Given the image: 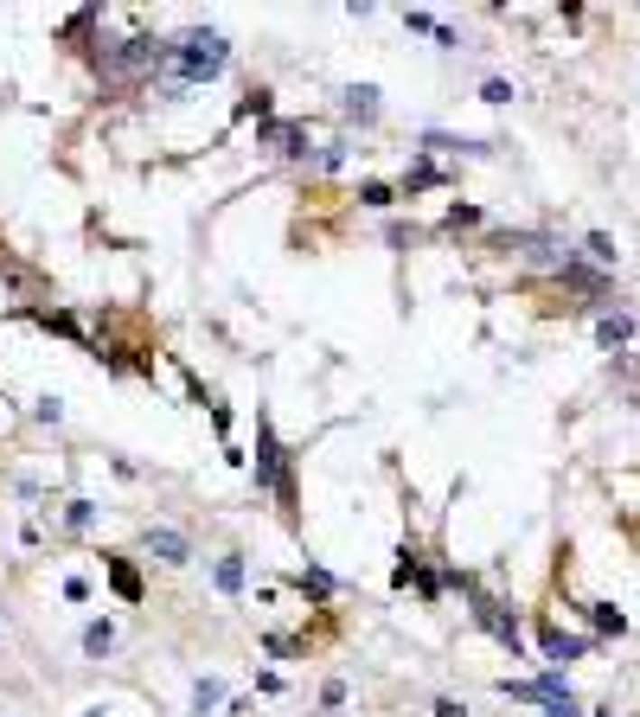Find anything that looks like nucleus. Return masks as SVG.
I'll use <instances>...</instances> for the list:
<instances>
[{
	"instance_id": "35",
	"label": "nucleus",
	"mask_w": 640,
	"mask_h": 717,
	"mask_svg": "<svg viewBox=\"0 0 640 717\" xmlns=\"http://www.w3.org/2000/svg\"><path fill=\"white\" fill-rule=\"evenodd\" d=\"M78 717H103V711H78Z\"/></svg>"
},
{
	"instance_id": "15",
	"label": "nucleus",
	"mask_w": 640,
	"mask_h": 717,
	"mask_svg": "<svg viewBox=\"0 0 640 717\" xmlns=\"http://www.w3.org/2000/svg\"><path fill=\"white\" fill-rule=\"evenodd\" d=\"M352 199H359L366 211H391V205H397L403 192H397L391 180H359V186H352Z\"/></svg>"
},
{
	"instance_id": "26",
	"label": "nucleus",
	"mask_w": 640,
	"mask_h": 717,
	"mask_svg": "<svg viewBox=\"0 0 640 717\" xmlns=\"http://www.w3.org/2000/svg\"><path fill=\"white\" fill-rule=\"evenodd\" d=\"M480 103H513V84L506 78H480Z\"/></svg>"
},
{
	"instance_id": "20",
	"label": "nucleus",
	"mask_w": 640,
	"mask_h": 717,
	"mask_svg": "<svg viewBox=\"0 0 640 717\" xmlns=\"http://www.w3.org/2000/svg\"><path fill=\"white\" fill-rule=\"evenodd\" d=\"M263 654L269 660H301L308 654V634H263Z\"/></svg>"
},
{
	"instance_id": "13",
	"label": "nucleus",
	"mask_w": 640,
	"mask_h": 717,
	"mask_svg": "<svg viewBox=\"0 0 640 717\" xmlns=\"http://www.w3.org/2000/svg\"><path fill=\"white\" fill-rule=\"evenodd\" d=\"M596 346H602V352H627V346H634V314H627V308L602 314V321H596Z\"/></svg>"
},
{
	"instance_id": "12",
	"label": "nucleus",
	"mask_w": 640,
	"mask_h": 717,
	"mask_svg": "<svg viewBox=\"0 0 640 717\" xmlns=\"http://www.w3.org/2000/svg\"><path fill=\"white\" fill-rule=\"evenodd\" d=\"M416 154H493L487 141H468V135H442V128H422Z\"/></svg>"
},
{
	"instance_id": "5",
	"label": "nucleus",
	"mask_w": 640,
	"mask_h": 717,
	"mask_svg": "<svg viewBox=\"0 0 640 717\" xmlns=\"http://www.w3.org/2000/svg\"><path fill=\"white\" fill-rule=\"evenodd\" d=\"M20 321H32V327H45V333H58V340H78V346H90L97 352V340L84 333V321L70 314V308H39V302H26V308H14Z\"/></svg>"
},
{
	"instance_id": "23",
	"label": "nucleus",
	"mask_w": 640,
	"mask_h": 717,
	"mask_svg": "<svg viewBox=\"0 0 640 717\" xmlns=\"http://www.w3.org/2000/svg\"><path fill=\"white\" fill-rule=\"evenodd\" d=\"M583 256L602 263V269H615V237H608V231H589V237H583Z\"/></svg>"
},
{
	"instance_id": "17",
	"label": "nucleus",
	"mask_w": 640,
	"mask_h": 717,
	"mask_svg": "<svg viewBox=\"0 0 640 717\" xmlns=\"http://www.w3.org/2000/svg\"><path fill=\"white\" fill-rule=\"evenodd\" d=\"M84 654H90V660H109V654H116V621H109V615L84 628Z\"/></svg>"
},
{
	"instance_id": "1",
	"label": "nucleus",
	"mask_w": 640,
	"mask_h": 717,
	"mask_svg": "<svg viewBox=\"0 0 640 717\" xmlns=\"http://www.w3.org/2000/svg\"><path fill=\"white\" fill-rule=\"evenodd\" d=\"M295 468H301V455L275 436L269 410H256V461H250V487L269 493L289 526H301V474H295Z\"/></svg>"
},
{
	"instance_id": "32",
	"label": "nucleus",
	"mask_w": 640,
	"mask_h": 717,
	"mask_svg": "<svg viewBox=\"0 0 640 717\" xmlns=\"http://www.w3.org/2000/svg\"><path fill=\"white\" fill-rule=\"evenodd\" d=\"M430 39H436V51H461V33H455V26H436Z\"/></svg>"
},
{
	"instance_id": "10",
	"label": "nucleus",
	"mask_w": 640,
	"mask_h": 717,
	"mask_svg": "<svg viewBox=\"0 0 640 717\" xmlns=\"http://www.w3.org/2000/svg\"><path fill=\"white\" fill-rule=\"evenodd\" d=\"M289 583H295V596H301V602H314V609H327V602H333V596L346 590V583L333 577V570H320V563H301Z\"/></svg>"
},
{
	"instance_id": "24",
	"label": "nucleus",
	"mask_w": 640,
	"mask_h": 717,
	"mask_svg": "<svg viewBox=\"0 0 640 717\" xmlns=\"http://www.w3.org/2000/svg\"><path fill=\"white\" fill-rule=\"evenodd\" d=\"M346 154H352L346 141H327V148L314 154V167H308V173H339V167H346Z\"/></svg>"
},
{
	"instance_id": "34",
	"label": "nucleus",
	"mask_w": 640,
	"mask_h": 717,
	"mask_svg": "<svg viewBox=\"0 0 640 717\" xmlns=\"http://www.w3.org/2000/svg\"><path fill=\"white\" fill-rule=\"evenodd\" d=\"M589 717H615V704H602V711H589Z\"/></svg>"
},
{
	"instance_id": "27",
	"label": "nucleus",
	"mask_w": 640,
	"mask_h": 717,
	"mask_svg": "<svg viewBox=\"0 0 640 717\" xmlns=\"http://www.w3.org/2000/svg\"><path fill=\"white\" fill-rule=\"evenodd\" d=\"M32 416H39V423H51V429H58V423H64V397H39V404H32Z\"/></svg>"
},
{
	"instance_id": "14",
	"label": "nucleus",
	"mask_w": 640,
	"mask_h": 717,
	"mask_svg": "<svg viewBox=\"0 0 640 717\" xmlns=\"http://www.w3.org/2000/svg\"><path fill=\"white\" fill-rule=\"evenodd\" d=\"M244 577H250L244 551H225V557H211V583H218V596H244Z\"/></svg>"
},
{
	"instance_id": "7",
	"label": "nucleus",
	"mask_w": 640,
	"mask_h": 717,
	"mask_svg": "<svg viewBox=\"0 0 640 717\" xmlns=\"http://www.w3.org/2000/svg\"><path fill=\"white\" fill-rule=\"evenodd\" d=\"M538 647H544V660H589L596 634H563L557 621H538Z\"/></svg>"
},
{
	"instance_id": "6",
	"label": "nucleus",
	"mask_w": 640,
	"mask_h": 717,
	"mask_svg": "<svg viewBox=\"0 0 640 717\" xmlns=\"http://www.w3.org/2000/svg\"><path fill=\"white\" fill-rule=\"evenodd\" d=\"M442 186H455V173H449L442 161H430V154H416V148H410V167H403L397 192H403V199H416V192H442Z\"/></svg>"
},
{
	"instance_id": "28",
	"label": "nucleus",
	"mask_w": 640,
	"mask_h": 717,
	"mask_svg": "<svg viewBox=\"0 0 640 717\" xmlns=\"http://www.w3.org/2000/svg\"><path fill=\"white\" fill-rule=\"evenodd\" d=\"M339 704H346V679H327V685H320V711H327V717H333V711H339Z\"/></svg>"
},
{
	"instance_id": "18",
	"label": "nucleus",
	"mask_w": 640,
	"mask_h": 717,
	"mask_svg": "<svg viewBox=\"0 0 640 717\" xmlns=\"http://www.w3.org/2000/svg\"><path fill=\"white\" fill-rule=\"evenodd\" d=\"M58 519H64V532H70V538L90 532V526H97V499H84V493H78V499H64V513H58Z\"/></svg>"
},
{
	"instance_id": "8",
	"label": "nucleus",
	"mask_w": 640,
	"mask_h": 717,
	"mask_svg": "<svg viewBox=\"0 0 640 717\" xmlns=\"http://www.w3.org/2000/svg\"><path fill=\"white\" fill-rule=\"evenodd\" d=\"M339 109H346V122L378 128V116H385V90H378V84H346V90H339Z\"/></svg>"
},
{
	"instance_id": "31",
	"label": "nucleus",
	"mask_w": 640,
	"mask_h": 717,
	"mask_svg": "<svg viewBox=\"0 0 640 717\" xmlns=\"http://www.w3.org/2000/svg\"><path fill=\"white\" fill-rule=\"evenodd\" d=\"M544 717H583V704H577V692H570V698H557V704H544Z\"/></svg>"
},
{
	"instance_id": "25",
	"label": "nucleus",
	"mask_w": 640,
	"mask_h": 717,
	"mask_svg": "<svg viewBox=\"0 0 640 717\" xmlns=\"http://www.w3.org/2000/svg\"><path fill=\"white\" fill-rule=\"evenodd\" d=\"M416 602H430V609L442 602V577H436L430 563H422V577H416Z\"/></svg>"
},
{
	"instance_id": "21",
	"label": "nucleus",
	"mask_w": 640,
	"mask_h": 717,
	"mask_svg": "<svg viewBox=\"0 0 640 717\" xmlns=\"http://www.w3.org/2000/svg\"><path fill=\"white\" fill-rule=\"evenodd\" d=\"M269 109H275V97H269L263 84H250L244 103H237V122H269Z\"/></svg>"
},
{
	"instance_id": "30",
	"label": "nucleus",
	"mask_w": 640,
	"mask_h": 717,
	"mask_svg": "<svg viewBox=\"0 0 640 717\" xmlns=\"http://www.w3.org/2000/svg\"><path fill=\"white\" fill-rule=\"evenodd\" d=\"M64 602H90V577H64Z\"/></svg>"
},
{
	"instance_id": "9",
	"label": "nucleus",
	"mask_w": 640,
	"mask_h": 717,
	"mask_svg": "<svg viewBox=\"0 0 640 717\" xmlns=\"http://www.w3.org/2000/svg\"><path fill=\"white\" fill-rule=\"evenodd\" d=\"M103 577H109V590H116L128 609H134L141 596H148V583H141V570L128 563V551H103Z\"/></svg>"
},
{
	"instance_id": "2",
	"label": "nucleus",
	"mask_w": 640,
	"mask_h": 717,
	"mask_svg": "<svg viewBox=\"0 0 640 717\" xmlns=\"http://www.w3.org/2000/svg\"><path fill=\"white\" fill-rule=\"evenodd\" d=\"M225 70H231V39L218 26H192L167 51V84L161 90H199L211 78H225Z\"/></svg>"
},
{
	"instance_id": "4",
	"label": "nucleus",
	"mask_w": 640,
	"mask_h": 717,
	"mask_svg": "<svg viewBox=\"0 0 640 717\" xmlns=\"http://www.w3.org/2000/svg\"><path fill=\"white\" fill-rule=\"evenodd\" d=\"M256 148H269V154H282V161L314 167V154H308V128H301V122H282V116L256 122Z\"/></svg>"
},
{
	"instance_id": "3",
	"label": "nucleus",
	"mask_w": 640,
	"mask_h": 717,
	"mask_svg": "<svg viewBox=\"0 0 640 717\" xmlns=\"http://www.w3.org/2000/svg\"><path fill=\"white\" fill-rule=\"evenodd\" d=\"M442 583L468 596V615H474V628H480V634H493V640H500V647H506L513 660H525V654H532V647H525V628H519V615H513V602H500V596H493V590L474 577V570L449 563V570H442Z\"/></svg>"
},
{
	"instance_id": "33",
	"label": "nucleus",
	"mask_w": 640,
	"mask_h": 717,
	"mask_svg": "<svg viewBox=\"0 0 640 717\" xmlns=\"http://www.w3.org/2000/svg\"><path fill=\"white\" fill-rule=\"evenodd\" d=\"M430 711H436V717H468V704H461V698H449V692H442Z\"/></svg>"
},
{
	"instance_id": "16",
	"label": "nucleus",
	"mask_w": 640,
	"mask_h": 717,
	"mask_svg": "<svg viewBox=\"0 0 640 717\" xmlns=\"http://www.w3.org/2000/svg\"><path fill=\"white\" fill-rule=\"evenodd\" d=\"M480 225H487V211H480V205H461V199H455V205L442 211V231H449V237H461V231H480Z\"/></svg>"
},
{
	"instance_id": "22",
	"label": "nucleus",
	"mask_w": 640,
	"mask_h": 717,
	"mask_svg": "<svg viewBox=\"0 0 640 717\" xmlns=\"http://www.w3.org/2000/svg\"><path fill=\"white\" fill-rule=\"evenodd\" d=\"M218 704H225V685H218V679H211V673H205V679H192V711H199V717H211Z\"/></svg>"
},
{
	"instance_id": "11",
	"label": "nucleus",
	"mask_w": 640,
	"mask_h": 717,
	"mask_svg": "<svg viewBox=\"0 0 640 717\" xmlns=\"http://www.w3.org/2000/svg\"><path fill=\"white\" fill-rule=\"evenodd\" d=\"M141 551L161 557V563H192V545H186V532H173V526H141Z\"/></svg>"
},
{
	"instance_id": "29",
	"label": "nucleus",
	"mask_w": 640,
	"mask_h": 717,
	"mask_svg": "<svg viewBox=\"0 0 640 717\" xmlns=\"http://www.w3.org/2000/svg\"><path fill=\"white\" fill-rule=\"evenodd\" d=\"M403 26H410V33H436L442 20H436V14H422V7H410V14H403Z\"/></svg>"
},
{
	"instance_id": "19",
	"label": "nucleus",
	"mask_w": 640,
	"mask_h": 717,
	"mask_svg": "<svg viewBox=\"0 0 640 717\" xmlns=\"http://www.w3.org/2000/svg\"><path fill=\"white\" fill-rule=\"evenodd\" d=\"M583 615H589V621H596V634H615V640H621V634H627V615H621V609H615V602H583Z\"/></svg>"
}]
</instances>
